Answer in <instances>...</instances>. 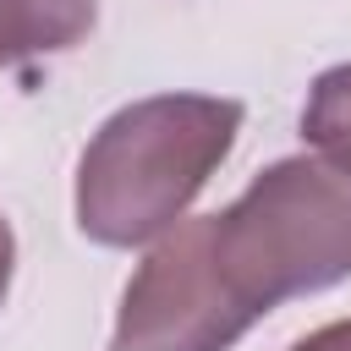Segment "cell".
<instances>
[{"mask_svg": "<svg viewBox=\"0 0 351 351\" xmlns=\"http://www.w3.org/2000/svg\"><path fill=\"white\" fill-rule=\"evenodd\" d=\"M181 225L241 329L291 296L351 280V181L307 154L274 159L236 203Z\"/></svg>", "mask_w": 351, "mask_h": 351, "instance_id": "cell-1", "label": "cell"}, {"mask_svg": "<svg viewBox=\"0 0 351 351\" xmlns=\"http://www.w3.org/2000/svg\"><path fill=\"white\" fill-rule=\"evenodd\" d=\"M241 99L154 93L121 104L77 159V230L99 247H148L208 186L241 132Z\"/></svg>", "mask_w": 351, "mask_h": 351, "instance_id": "cell-2", "label": "cell"}, {"mask_svg": "<svg viewBox=\"0 0 351 351\" xmlns=\"http://www.w3.org/2000/svg\"><path fill=\"white\" fill-rule=\"evenodd\" d=\"M99 0H0V71L88 38Z\"/></svg>", "mask_w": 351, "mask_h": 351, "instance_id": "cell-3", "label": "cell"}, {"mask_svg": "<svg viewBox=\"0 0 351 351\" xmlns=\"http://www.w3.org/2000/svg\"><path fill=\"white\" fill-rule=\"evenodd\" d=\"M302 137L313 159H324L335 176L351 181V60L313 77L307 104H302Z\"/></svg>", "mask_w": 351, "mask_h": 351, "instance_id": "cell-4", "label": "cell"}, {"mask_svg": "<svg viewBox=\"0 0 351 351\" xmlns=\"http://www.w3.org/2000/svg\"><path fill=\"white\" fill-rule=\"evenodd\" d=\"M291 351H351V318H335V324H324V329L302 335Z\"/></svg>", "mask_w": 351, "mask_h": 351, "instance_id": "cell-5", "label": "cell"}, {"mask_svg": "<svg viewBox=\"0 0 351 351\" xmlns=\"http://www.w3.org/2000/svg\"><path fill=\"white\" fill-rule=\"evenodd\" d=\"M11 269H16V236H11V225H5V214H0V302H5V291H11Z\"/></svg>", "mask_w": 351, "mask_h": 351, "instance_id": "cell-6", "label": "cell"}]
</instances>
